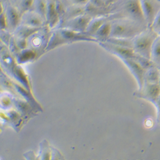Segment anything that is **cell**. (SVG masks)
<instances>
[{
  "mask_svg": "<svg viewBox=\"0 0 160 160\" xmlns=\"http://www.w3.org/2000/svg\"><path fill=\"white\" fill-rule=\"evenodd\" d=\"M72 2L75 5L85 7L88 3L90 0H72Z\"/></svg>",
  "mask_w": 160,
  "mask_h": 160,
  "instance_id": "cell-20",
  "label": "cell"
},
{
  "mask_svg": "<svg viewBox=\"0 0 160 160\" xmlns=\"http://www.w3.org/2000/svg\"><path fill=\"white\" fill-rule=\"evenodd\" d=\"M151 60L154 65L160 69V35L157 36L152 44Z\"/></svg>",
  "mask_w": 160,
  "mask_h": 160,
  "instance_id": "cell-14",
  "label": "cell"
},
{
  "mask_svg": "<svg viewBox=\"0 0 160 160\" xmlns=\"http://www.w3.org/2000/svg\"><path fill=\"white\" fill-rule=\"evenodd\" d=\"M46 16L48 18L50 24L55 25L58 20V14L55 3L51 2L48 1V8Z\"/></svg>",
  "mask_w": 160,
  "mask_h": 160,
  "instance_id": "cell-15",
  "label": "cell"
},
{
  "mask_svg": "<svg viewBox=\"0 0 160 160\" xmlns=\"http://www.w3.org/2000/svg\"><path fill=\"white\" fill-rule=\"evenodd\" d=\"M3 13V7L2 3V2L0 1V15H2Z\"/></svg>",
  "mask_w": 160,
  "mask_h": 160,
  "instance_id": "cell-23",
  "label": "cell"
},
{
  "mask_svg": "<svg viewBox=\"0 0 160 160\" xmlns=\"http://www.w3.org/2000/svg\"><path fill=\"white\" fill-rule=\"evenodd\" d=\"M7 20L6 18V15L3 13L2 15H0V28L3 30L5 29L7 24Z\"/></svg>",
  "mask_w": 160,
  "mask_h": 160,
  "instance_id": "cell-19",
  "label": "cell"
},
{
  "mask_svg": "<svg viewBox=\"0 0 160 160\" xmlns=\"http://www.w3.org/2000/svg\"><path fill=\"white\" fill-rule=\"evenodd\" d=\"M35 0H16V7L20 13H26L30 11L33 7Z\"/></svg>",
  "mask_w": 160,
  "mask_h": 160,
  "instance_id": "cell-16",
  "label": "cell"
},
{
  "mask_svg": "<svg viewBox=\"0 0 160 160\" xmlns=\"http://www.w3.org/2000/svg\"><path fill=\"white\" fill-rule=\"evenodd\" d=\"M143 16L148 27L149 28L154 18L160 10V3L158 0H140Z\"/></svg>",
  "mask_w": 160,
  "mask_h": 160,
  "instance_id": "cell-6",
  "label": "cell"
},
{
  "mask_svg": "<svg viewBox=\"0 0 160 160\" xmlns=\"http://www.w3.org/2000/svg\"><path fill=\"white\" fill-rule=\"evenodd\" d=\"M158 35L151 28H146L132 38V49L137 54L151 59L152 44Z\"/></svg>",
  "mask_w": 160,
  "mask_h": 160,
  "instance_id": "cell-2",
  "label": "cell"
},
{
  "mask_svg": "<svg viewBox=\"0 0 160 160\" xmlns=\"http://www.w3.org/2000/svg\"><path fill=\"white\" fill-rule=\"evenodd\" d=\"M135 96L155 104L160 97V87L159 83H144L142 88L138 89V91L135 93Z\"/></svg>",
  "mask_w": 160,
  "mask_h": 160,
  "instance_id": "cell-4",
  "label": "cell"
},
{
  "mask_svg": "<svg viewBox=\"0 0 160 160\" xmlns=\"http://www.w3.org/2000/svg\"><path fill=\"white\" fill-rule=\"evenodd\" d=\"M24 22L28 26L38 28L42 24V16L35 12H30L29 11L24 13Z\"/></svg>",
  "mask_w": 160,
  "mask_h": 160,
  "instance_id": "cell-13",
  "label": "cell"
},
{
  "mask_svg": "<svg viewBox=\"0 0 160 160\" xmlns=\"http://www.w3.org/2000/svg\"><path fill=\"white\" fill-rule=\"evenodd\" d=\"M6 18L7 23H8L11 27L16 28L19 24L21 18L20 12L16 7L9 5L7 8Z\"/></svg>",
  "mask_w": 160,
  "mask_h": 160,
  "instance_id": "cell-11",
  "label": "cell"
},
{
  "mask_svg": "<svg viewBox=\"0 0 160 160\" xmlns=\"http://www.w3.org/2000/svg\"><path fill=\"white\" fill-rule=\"evenodd\" d=\"M100 46L112 54L117 57L120 60L135 58L137 53L131 48L125 47L112 44L108 42H99Z\"/></svg>",
  "mask_w": 160,
  "mask_h": 160,
  "instance_id": "cell-5",
  "label": "cell"
},
{
  "mask_svg": "<svg viewBox=\"0 0 160 160\" xmlns=\"http://www.w3.org/2000/svg\"><path fill=\"white\" fill-rule=\"evenodd\" d=\"M121 60L124 63L135 78L138 87V89L141 88L144 83V74L145 70L134 58L122 59Z\"/></svg>",
  "mask_w": 160,
  "mask_h": 160,
  "instance_id": "cell-7",
  "label": "cell"
},
{
  "mask_svg": "<svg viewBox=\"0 0 160 160\" xmlns=\"http://www.w3.org/2000/svg\"><path fill=\"white\" fill-rule=\"evenodd\" d=\"M92 17L88 15L82 14L72 18L68 22L69 29L79 32H86Z\"/></svg>",
  "mask_w": 160,
  "mask_h": 160,
  "instance_id": "cell-8",
  "label": "cell"
},
{
  "mask_svg": "<svg viewBox=\"0 0 160 160\" xmlns=\"http://www.w3.org/2000/svg\"><path fill=\"white\" fill-rule=\"evenodd\" d=\"M121 14L122 17L147 25L140 0H124L122 5Z\"/></svg>",
  "mask_w": 160,
  "mask_h": 160,
  "instance_id": "cell-3",
  "label": "cell"
},
{
  "mask_svg": "<svg viewBox=\"0 0 160 160\" xmlns=\"http://www.w3.org/2000/svg\"><path fill=\"white\" fill-rule=\"evenodd\" d=\"M158 1L159 2V3H160V0H158Z\"/></svg>",
  "mask_w": 160,
  "mask_h": 160,
  "instance_id": "cell-25",
  "label": "cell"
},
{
  "mask_svg": "<svg viewBox=\"0 0 160 160\" xmlns=\"http://www.w3.org/2000/svg\"><path fill=\"white\" fill-rule=\"evenodd\" d=\"M159 78L160 69L156 65H153L145 70L144 74V83H158Z\"/></svg>",
  "mask_w": 160,
  "mask_h": 160,
  "instance_id": "cell-12",
  "label": "cell"
},
{
  "mask_svg": "<svg viewBox=\"0 0 160 160\" xmlns=\"http://www.w3.org/2000/svg\"><path fill=\"white\" fill-rule=\"evenodd\" d=\"M159 87H160V78H159Z\"/></svg>",
  "mask_w": 160,
  "mask_h": 160,
  "instance_id": "cell-24",
  "label": "cell"
},
{
  "mask_svg": "<svg viewBox=\"0 0 160 160\" xmlns=\"http://www.w3.org/2000/svg\"><path fill=\"white\" fill-rule=\"evenodd\" d=\"M119 0H105V3L107 6L113 5L116 3H117Z\"/></svg>",
  "mask_w": 160,
  "mask_h": 160,
  "instance_id": "cell-22",
  "label": "cell"
},
{
  "mask_svg": "<svg viewBox=\"0 0 160 160\" xmlns=\"http://www.w3.org/2000/svg\"><path fill=\"white\" fill-rule=\"evenodd\" d=\"M112 19L106 21L99 28V30L94 35V37L99 42H104L107 41L108 39L111 37Z\"/></svg>",
  "mask_w": 160,
  "mask_h": 160,
  "instance_id": "cell-10",
  "label": "cell"
},
{
  "mask_svg": "<svg viewBox=\"0 0 160 160\" xmlns=\"http://www.w3.org/2000/svg\"><path fill=\"white\" fill-rule=\"evenodd\" d=\"M111 37L113 38H133L148 28V26L124 17H115L111 20Z\"/></svg>",
  "mask_w": 160,
  "mask_h": 160,
  "instance_id": "cell-1",
  "label": "cell"
},
{
  "mask_svg": "<svg viewBox=\"0 0 160 160\" xmlns=\"http://www.w3.org/2000/svg\"><path fill=\"white\" fill-rule=\"evenodd\" d=\"M112 18V16H106L105 15H103V16H100L96 17L94 19H92L90 22L88 24V26L87 28L85 33H87L88 35H89L90 36H92L94 37V35L96 34V33L97 32V31L99 30V28L101 27V26L106 21L113 19Z\"/></svg>",
  "mask_w": 160,
  "mask_h": 160,
  "instance_id": "cell-9",
  "label": "cell"
},
{
  "mask_svg": "<svg viewBox=\"0 0 160 160\" xmlns=\"http://www.w3.org/2000/svg\"><path fill=\"white\" fill-rule=\"evenodd\" d=\"M149 28L158 35H160V10L154 18Z\"/></svg>",
  "mask_w": 160,
  "mask_h": 160,
  "instance_id": "cell-18",
  "label": "cell"
},
{
  "mask_svg": "<svg viewBox=\"0 0 160 160\" xmlns=\"http://www.w3.org/2000/svg\"><path fill=\"white\" fill-rule=\"evenodd\" d=\"M155 107L157 110V121L160 124V97L155 103Z\"/></svg>",
  "mask_w": 160,
  "mask_h": 160,
  "instance_id": "cell-21",
  "label": "cell"
},
{
  "mask_svg": "<svg viewBox=\"0 0 160 160\" xmlns=\"http://www.w3.org/2000/svg\"><path fill=\"white\" fill-rule=\"evenodd\" d=\"M35 11L42 17L46 16L47 8H48V0H35L33 7Z\"/></svg>",
  "mask_w": 160,
  "mask_h": 160,
  "instance_id": "cell-17",
  "label": "cell"
}]
</instances>
